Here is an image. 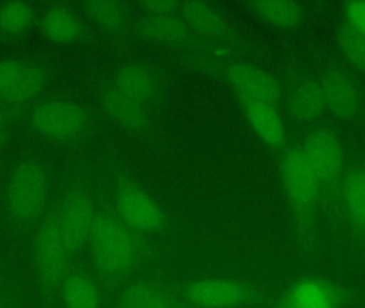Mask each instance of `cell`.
<instances>
[{
  "label": "cell",
  "mask_w": 365,
  "mask_h": 308,
  "mask_svg": "<svg viewBox=\"0 0 365 308\" xmlns=\"http://www.w3.org/2000/svg\"><path fill=\"white\" fill-rule=\"evenodd\" d=\"M311 167L322 184H331L340 176L343 151L336 135L329 130L314 131L302 148Z\"/></svg>",
  "instance_id": "obj_10"
},
{
  "label": "cell",
  "mask_w": 365,
  "mask_h": 308,
  "mask_svg": "<svg viewBox=\"0 0 365 308\" xmlns=\"http://www.w3.org/2000/svg\"><path fill=\"white\" fill-rule=\"evenodd\" d=\"M117 207L122 223L130 229L151 232L160 229L164 224V212L160 206L145 192L134 185L120 187Z\"/></svg>",
  "instance_id": "obj_9"
},
{
  "label": "cell",
  "mask_w": 365,
  "mask_h": 308,
  "mask_svg": "<svg viewBox=\"0 0 365 308\" xmlns=\"http://www.w3.org/2000/svg\"><path fill=\"white\" fill-rule=\"evenodd\" d=\"M4 111H2L1 109H0V124H1L2 120H4Z\"/></svg>",
  "instance_id": "obj_29"
},
{
  "label": "cell",
  "mask_w": 365,
  "mask_h": 308,
  "mask_svg": "<svg viewBox=\"0 0 365 308\" xmlns=\"http://www.w3.org/2000/svg\"><path fill=\"white\" fill-rule=\"evenodd\" d=\"M325 109V99L321 84L317 81H302L289 94V113L299 121H313L321 117Z\"/></svg>",
  "instance_id": "obj_14"
},
{
  "label": "cell",
  "mask_w": 365,
  "mask_h": 308,
  "mask_svg": "<svg viewBox=\"0 0 365 308\" xmlns=\"http://www.w3.org/2000/svg\"><path fill=\"white\" fill-rule=\"evenodd\" d=\"M345 15L346 25L365 36V0L349 2L345 6Z\"/></svg>",
  "instance_id": "obj_27"
},
{
  "label": "cell",
  "mask_w": 365,
  "mask_h": 308,
  "mask_svg": "<svg viewBox=\"0 0 365 308\" xmlns=\"http://www.w3.org/2000/svg\"><path fill=\"white\" fill-rule=\"evenodd\" d=\"M46 168L36 159H27L17 166L9 181L6 211L15 230L28 232L46 208L48 197Z\"/></svg>",
  "instance_id": "obj_1"
},
{
  "label": "cell",
  "mask_w": 365,
  "mask_h": 308,
  "mask_svg": "<svg viewBox=\"0 0 365 308\" xmlns=\"http://www.w3.org/2000/svg\"><path fill=\"white\" fill-rule=\"evenodd\" d=\"M113 88L130 100L143 104L150 102L155 96L158 83L148 69L140 66H130L118 74Z\"/></svg>",
  "instance_id": "obj_15"
},
{
  "label": "cell",
  "mask_w": 365,
  "mask_h": 308,
  "mask_svg": "<svg viewBox=\"0 0 365 308\" xmlns=\"http://www.w3.org/2000/svg\"><path fill=\"white\" fill-rule=\"evenodd\" d=\"M93 204L83 191H75L60 207L59 224L68 253L78 251L90 239L96 221Z\"/></svg>",
  "instance_id": "obj_8"
},
{
  "label": "cell",
  "mask_w": 365,
  "mask_h": 308,
  "mask_svg": "<svg viewBox=\"0 0 365 308\" xmlns=\"http://www.w3.org/2000/svg\"><path fill=\"white\" fill-rule=\"evenodd\" d=\"M89 240L96 268L103 274L123 277L135 266L138 255L136 241L130 228L119 219L96 215Z\"/></svg>",
  "instance_id": "obj_2"
},
{
  "label": "cell",
  "mask_w": 365,
  "mask_h": 308,
  "mask_svg": "<svg viewBox=\"0 0 365 308\" xmlns=\"http://www.w3.org/2000/svg\"><path fill=\"white\" fill-rule=\"evenodd\" d=\"M343 206L353 227L365 237V174L353 172L345 179L342 192Z\"/></svg>",
  "instance_id": "obj_19"
},
{
  "label": "cell",
  "mask_w": 365,
  "mask_h": 308,
  "mask_svg": "<svg viewBox=\"0 0 365 308\" xmlns=\"http://www.w3.org/2000/svg\"><path fill=\"white\" fill-rule=\"evenodd\" d=\"M86 10L96 24L109 31H119L125 24V13L118 2H87Z\"/></svg>",
  "instance_id": "obj_25"
},
{
  "label": "cell",
  "mask_w": 365,
  "mask_h": 308,
  "mask_svg": "<svg viewBox=\"0 0 365 308\" xmlns=\"http://www.w3.org/2000/svg\"><path fill=\"white\" fill-rule=\"evenodd\" d=\"M32 10L21 1L8 2L0 9V31L9 36L25 31L32 21Z\"/></svg>",
  "instance_id": "obj_24"
},
{
  "label": "cell",
  "mask_w": 365,
  "mask_h": 308,
  "mask_svg": "<svg viewBox=\"0 0 365 308\" xmlns=\"http://www.w3.org/2000/svg\"><path fill=\"white\" fill-rule=\"evenodd\" d=\"M30 121L43 136L61 141L77 136L85 129L87 117L74 103L47 101L32 109Z\"/></svg>",
  "instance_id": "obj_5"
},
{
  "label": "cell",
  "mask_w": 365,
  "mask_h": 308,
  "mask_svg": "<svg viewBox=\"0 0 365 308\" xmlns=\"http://www.w3.org/2000/svg\"><path fill=\"white\" fill-rule=\"evenodd\" d=\"M121 308H178L177 303L166 292L151 284L137 283L128 286L120 298Z\"/></svg>",
  "instance_id": "obj_21"
},
{
  "label": "cell",
  "mask_w": 365,
  "mask_h": 308,
  "mask_svg": "<svg viewBox=\"0 0 365 308\" xmlns=\"http://www.w3.org/2000/svg\"><path fill=\"white\" fill-rule=\"evenodd\" d=\"M338 42L349 61L365 73V36L344 25L339 30Z\"/></svg>",
  "instance_id": "obj_26"
},
{
  "label": "cell",
  "mask_w": 365,
  "mask_h": 308,
  "mask_svg": "<svg viewBox=\"0 0 365 308\" xmlns=\"http://www.w3.org/2000/svg\"><path fill=\"white\" fill-rule=\"evenodd\" d=\"M59 210L45 217L34 239V267L38 281L46 287H55L64 281L70 253L62 238Z\"/></svg>",
  "instance_id": "obj_3"
},
{
  "label": "cell",
  "mask_w": 365,
  "mask_h": 308,
  "mask_svg": "<svg viewBox=\"0 0 365 308\" xmlns=\"http://www.w3.org/2000/svg\"><path fill=\"white\" fill-rule=\"evenodd\" d=\"M231 85L242 100L257 101L274 105L281 96L280 86L274 76L250 64H234L227 70Z\"/></svg>",
  "instance_id": "obj_12"
},
{
  "label": "cell",
  "mask_w": 365,
  "mask_h": 308,
  "mask_svg": "<svg viewBox=\"0 0 365 308\" xmlns=\"http://www.w3.org/2000/svg\"><path fill=\"white\" fill-rule=\"evenodd\" d=\"M321 87L326 109L340 119H351L360 111L361 94L353 77L340 69H331L324 75Z\"/></svg>",
  "instance_id": "obj_11"
},
{
  "label": "cell",
  "mask_w": 365,
  "mask_h": 308,
  "mask_svg": "<svg viewBox=\"0 0 365 308\" xmlns=\"http://www.w3.org/2000/svg\"><path fill=\"white\" fill-rule=\"evenodd\" d=\"M45 36L55 43L68 44L81 36V24L68 9L55 6L45 13L42 21Z\"/></svg>",
  "instance_id": "obj_18"
},
{
  "label": "cell",
  "mask_w": 365,
  "mask_h": 308,
  "mask_svg": "<svg viewBox=\"0 0 365 308\" xmlns=\"http://www.w3.org/2000/svg\"><path fill=\"white\" fill-rule=\"evenodd\" d=\"M143 36L158 42L180 44L190 40V30L185 21L171 15L151 16L139 27Z\"/></svg>",
  "instance_id": "obj_20"
},
{
  "label": "cell",
  "mask_w": 365,
  "mask_h": 308,
  "mask_svg": "<svg viewBox=\"0 0 365 308\" xmlns=\"http://www.w3.org/2000/svg\"><path fill=\"white\" fill-rule=\"evenodd\" d=\"M66 308H100V294L96 284L83 274L66 277L62 286Z\"/></svg>",
  "instance_id": "obj_22"
},
{
  "label": "cell",
  "mask_w": 365,
  "mask_h": 308,
  "mask_svg": "<svg viewBox=\"0 0 365 308\" xmlns=\"http://www.w3.org/2000/svg\"><path fill=\"white\" fill-rule=\"evenodd\" d=\"M184 298L197 308H234L257 298V292L240 282L205 279L192 282L184 290Z\"/></svg>",
  "instance_id": "obj_6"
},
{
  "label": "cell",
  "mask_w": 365,
  "mask_h": 308,
  "mask_svg": "<svg viewBox=\"0 0 365 308\" xmlns=\"http://www.w3.org/2000/svg\"><path fill=\"white\" fill-rule=\"evenodd\" d=\"M103 104L107 113L128 130L141 131L147 126V116L143 104L130 100L115 88L105 92Z\"/></svg>",
  "instance_id": "obj_17"
},
{
  "label": "cell",
  "mask_w": 365,
  "mask_h": 308,
  "mask_svg": "<svg viewBox=\"0 0 365 308\" xmlns=\"http://www.w3.org/2000/svg\"><path fill=\"white\" fill-rule=\"evenodd\" d=\"M247 118L257 136L272 148L283 145L285 129L274 105L252 100H242Z\"/></svg>",
  "instance_id": "obj_13"
},
{
  "label": "cell",
  "mask_w": 365,
  "mask_h": 308,
  "mask_svg": "<svg viewBox=\"0 0 365 308\" xmlns=\"http://www.w3.org/2000/svg\"><path fill=\"white\" fill-rule=\"evenodd\" d=\"M182 19L191 29L210 38H227L230 29L220 15L203 2H185L182 6Z\"/></svg>",
  "instance_id": "obj_16"
},
{
  "label": "cell",
  "mask_w": 365,
  "mask_h": 308,
  "mask_svg": "<svg viewBox=\"0 0 365 308\" xmlns=\"http://www.w3.org/2000/svg\"><path fill=\"white\" fill-rule=\"evenodd\" d=\"M141 6L145 11L151 13L152 16H163L170 15L178 8L177 2L163 1V0H152V1L141 2Z\"/></svg>",
  "instance_id": "obj_28"
},
{
  "label": "cell",
  "mask_w": 365,
  "mask_h": 308,
  "mask_svg": "<svg viewBox=\"0 0 365 308\" xmlns=\"http://www.w3.org/2000/svg\"><path fill=\"white\" fill-rule=\"evenodd\" d=\"M364 174H365V164H364Z\"/></svg>",
  "instance_id": "obj_30"
},
{
  "label": "cell",
  "mask_w": 365,
  "mask_h": 308,
  "mask_svg": "<svg viewBox=\"0 0 365 308\" xmlns=\"http://www.w3.org/2000/svg\"><path fill=\"white\" fill-rule=\"evenodd\" d=\"M46 85L41 66L19 59L0 61V100L24 103L38 96Z\"/></svg>",
  "instance_id": "obj_7"
},
{
  "label": "cell",
  "mask_w": 365,
  "mask_h": 308,
  "mask_svg": "<svg viewBox=\"0 0 365 308\" xmlns=\"http://www.w3.org/2000/svg\"><path fill=\"white\" fill-rule=\"evenodd\" d=\"M252 6L262 19L277 27H293L302 17L300 6L287 0H261L253 2Z\"/></svg>",
  "instance_id": "obj_23"
},
{
  "label": "cell",
  "mask_w": 365,
  "mask_h": 308,
  "mask_svg": "<svg viewBox=\"0 0 365 308\" xmlns=\"http://www.w3.org/2000/svg\"><path fill=\"white\" fill-rule=\"evenodd\" d=\"M353 290L321 277L298 279L281 297L274 308H345L353 304Z\"/></svg>",
  "instance_id": "obj_4"
}]
</instances>
